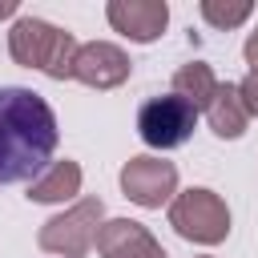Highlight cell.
I'll use <instances>...</instances> for the list:
<instances>
[{"mask_svg":"<svg viewBox=\"0 0 258 258\" xmlns=\"http://www.w3.org/2000/svg\"><path fill=\"white\" fill-rule=\"evenodd\" d=\"M169 226L185 238V242H198V246H218L226 242L230 234V206L206 189V185H194L185 194H177L169 202Z\"/></svg>","mask_w":258,"mask_h":258,"instance_id":"4","label":"cell"},{"mask_svg":"<svg viewBox=\"0 0 258 258\" xmlns=\"http://www.w3.org/2000/svg\"><path fill=\"white\" fill-rule=\"evenodd\" d=\"M129 73H133V60L125 56V48H117V44H109V40H89V44H81L77 69H73V77H77L81 85H89V89H117V85L129 81Z\"/></svg>","mask_w":258,"mask_h":258,"instance_id":"7","label":"cell"},{"mask_svg":"<svg viewBox=\"0 0 258 258\" xmlns=\"http://www.w3.org/2000/svg\"><path fill=\"white\" fill-rule=\"evenodd\" d=\"M81 194V165L77 161H52L36 181H28V202H40V206H48V202H73Z\"/></svg>","mask_w":258,"mask_h":258,"instance_id":"11","label":"cell"},{"mask_svg":"<svg viewBox=\"0 0 258 258\" xmlns=\"http://www.w3.org/2000/svg\"><path fill=\"white\" fill-rule=\"evenodd\" d=\"M202 258H210V254H202Z\"/></svg>","mask_w":258,"mask_h":258,"instance_id":"17","label":"cell"},{"mask_svg":"<svg viewBox=\"0 0 258 258\" xmlns=\"http://www.w3.org/2000/svg\"><path fill=\"white\" fill-rule=\"evenodd\" d=\"M238 93H242V101H246V113L258 117V69H250V73L238 81Z\"/></svg>","mask_w":258,"mask_h":258,"instance_id":"14","label":"cell"},{"mask_svg":"<svg viewBox=\"0 0 258 258\" xmlns=\"http://www.w3.org/2000/svg\"><path fill=\"white\" fill-rule=\"evenodd\" d=\"M8 16H16V0H0V20H8Z\"/></svg>","mask_w":258,"mask_h":258,"instance_id":"16","label":"cell"},{"mask_svg":"<svg viewBox=\"0 0 258 258\" xmlns=\"http://www.w3.org/2000/svg\"><path fill=\"white\" fill-rule=\"evenodd\" d=\"M97 254L101 258H165L161 242L133 218H109L97 234Z\"/></svg>","mask_w":258,"mask_h":258,"instance_id":"9","label":"cell"},{"mask_svg":"<svg viewBox=\"0 0 258 258\" xmlns=\"http://www.w3.org/2000/svg\"><path fill=\"white\" fill-rule=\"evenodd\" d=\"M121 194L141 210H161L165 202L177 198V165L153 153L129 157L121 165Z\"/></svg>","mask_w":258,"mask_h":258,"instance_id":"6","label":"cell"},{"mask_svg":"<svg viewBox=\"0 0 258 258\" xmlns=\"http://www.w3.org/2000/svg\"><path fill=\"white\" fill-rule=\"evenodd\" d=\"M242 56H246V64H250V69H258V28L246 36V44H242Z\"/></svg>","mask_w":258,"mask_h":258,"instance_id":"15","label":"cell"},{"mask_svg":"<svg viewBox=\"0 0 258 258\" xmlns=\"http://www.w3.org/2000/svg\"><path fill=\"white\" fill-rule=\"evenodd\" d=\"M105 226V202L101 198H81L73 202L64 214L48 218L36 234L40 250L44 254H56V258H85L93 246H97V234Z\"/></svg>","mask_w":258,"mask_h":258,"instance_id":"3","label":"cell"},{"mask_svg":"<svg viewBox=\"0 0 258 258\" xmlns=\"http://www.w3.org/2000/svg\"><path fill=\"white\" fill-rule=\"evenodd\" d=\"M105 16H109V24H113L121 36H129V40H137V44L157 40V36L165 32V24H169L165 0H109V4H105Z\"/></svg>","mask_w":258,"mask_h":258,"instance_id":"8","label":"cell"},{"mask_svg":"<svg viewBox=\"0 0 258 258\" xmlns=\"http://www.w3.org/2000/svg\"><path fill=\"white\" fill-rule=\"evenodd\" d=\"M56 113L24 85H0V185L36 181L56 153Z\"/></svg>","mask_w":258,"mask_h":258,"instance_id":"1","label":"cell"},{"mask_svg":"<svg viewBox=\"0 0 258 258\" xmlns=\"http://www.w3.org/2000/svg\"><path fill=\"white\" fill-rule=\"evenodd\" d=\"M206 121H210L214 137H222V141H238V137L246 133L250 113H246V101H242L238 85H230V81H226V85H218L214 101L206 105Z\"/></svg>","mask_w":258,"mask_h":258,"instance_id":"10","label":"cell"},{"mask_svg":"<svg viewBox=\"0 0 258 258\" xmlns=\"http://www.w3.org/2000/svg\"><path fill=\"white\" fill-rule=\"evenodd\" d=\"M8 52L20 69H36L52 81H69L73 69H77V36L48 24V20H36V16H20L8 32Z\"/></svg>","mask_w":258,"mask_h":258,"instance_id":"2","label":"cell"},{"mask_svg":"<svg viewBox=\"0 0 258 258\" xmlns=\"http://www.w3.org/2000/svg\"><path fill=\"white\" fill-rule=\"evenodd\" d=\"M218 85H222V81L214 77V69H210L206 60H189V64H181V69L173 73V93L185 97L198 113H206V105L214 101Z\"/></svg>","mask_w":258,"mask_h":258,"instance_id":"12","label":"cell"},{"mask_svg":"<svg viewBox=\"0 0 258 258\" xmlns=\"http://www.w3.org/2000/svg\"><path fill=\"white\" fill-rule=\"evenodd\" d=\"M194 125H198V109L177 97V93H165V97H149L141 109H137V133L149 149H177L194 137Z\"/></svg>","mask_w":258,"mask_h":258,"instance_id":"5","label":"cell"},{"mask_svg":"<svg viewBox=\"0 0 258 258\" xmlns=\"http://www.w3.org/2000/svg\"><path fill=\"white\" fill-rule=\"evenodd\" d=\"M250 12H254L250 0H202V16H206V24H214V28H222V32L246 24Z\"/></svg>","mask_w":258,"mask_h":258,"instance_id":"13","label":"cell"}]
</instances>
